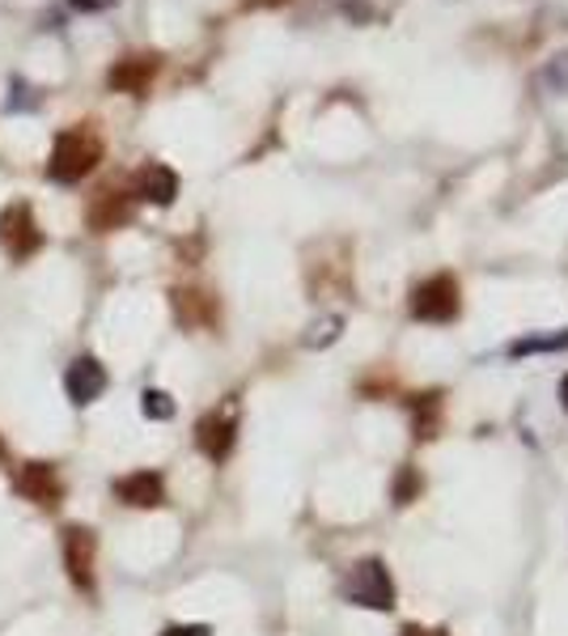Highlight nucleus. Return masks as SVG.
<instances>
[{
	"label": "nucleus",
	"instance_id": "0eeeda50",
	"mask_svg": "<svg viewBox=\"0 0 568 636\" xmlns=\"http://www.w3.org/2000/svg\"><path fill=\"white\" fill-rule=\"evenodd\" d=\"M234 438H238V420H234V412H213L200 420V429H195V442H200V450L208 454V459H225L229 450H234Z\"/></svg>",
	"mask_w": 568,
	"mask_h": 636
},
{
	"label": "nucleus",
	"instance_id": "423d86ee",
	"mask_svg": "<svg viewBox=\"0 0 568 636\" xmlns=\"http://www.w3.org/2000/svg\"><path fill=\"white\" fill-rule=\"evenodd\" d=\"M18 493L34 500V505H43V509H55L60 497H64V484H60L52 463H26L18 471Z\"/></svg>",
	"mask_w": 568,
	"mask_h": 636
},
{
	"label": "nucleus",
	"instance_id": "2eb2a0df",
	"mask_svg": "<svg viewBox=\"0 0 568 636\" xmlns=\"http://www.w3.org/2000/svg\"><path fill=\"white\" fill-rule=\"evenodd\" d=\"M0 459H4V442H0Z\"/></svg>",
	"mask_w": 568,
	"mask_h": 636
},
{
	"label": "nucleus",
	"instance_id": "9b49d317",
	"mask_svg": "<svg viewBox=\"0 0 568 636\" xmlns=\"http://www.w3.org/2000/svg\"><path fill=\"white\" fill-rule=\"evenodd\" d=\"M149 73H153V64H149V60H144V64H136V60H128V64H119V68H115V73H110V85H115V89H140V85L149 82Z\"/></svg>",
	"mask_w": 568,
	"mask_h": 636
},
{
	"label": "nucleus",
	"instance_id": "6e6552de",
	"mask_svg": "<svg viewBox=\"0 0 568 636\" xmlns=\"http://www.w3.org/2000/svg\"><path fill=\"white\" fill-rule=\"evenodd\" d=\"M115 497L124 500V505L153 509V505H162L165 500V484L158 471H132V475H124V479L115 484Z\"/></svg>",
	"mask_w": 568,
	"mask_h": 636
},
{
	"label": "nucleus",
	"instance_id": "39448f33",
	"mask_svg": "<svg viewBox=\"0 0 568 636\" xmlns=\"http://www.w3.org/2000/svg\"><path fill=\"white\" fill-rule=\"evenodd\" d=\"M94 560H98V539L85 526H64V569L82 590H94Z\"/></svg>",
	"mask_w": 568,
	"mask_h": 636
},
{
	"label": "nucleus",
	"instance_id": "f03ea898",
	"mask_svg": "<svg viewBox=\"0 0 568 636\" xmlns=\"http://www.w3.org/2000/svg\"><path fill=\"white\" fill-rule=\"evenodd\" d=\"M344 599L356 603V607H369V611L395 607V581L386 573V564H382V560H361V564H352V573L344 578Z\"/></svg>",
	"mask_w": 568,
	"mask_h": 636
},
{
	"label": "nucleus",
	"instance_id": "4468645a",
	"mask_svg": "<svg viewBox=\"0 0 568 636\" xmlns=\"http://www.w3.org/2000/svg\"><path fill=\"white\" fill-rule=\"evenodd\" d=\"M404 636H446V633H437V628H420V624H407Z\"/></svg>",
	"mask_w": 568,
	"mask_h": 636
},
{
	"label": "nucleus",
	"instance_id": "9d476101",
	"mask_svg": "<svg viewBox=\"0 0 568 636\" xmlns=\"http://www.w3.org/2000/svg\"><path fill=\"white\" fill-rule=\"evenodd\" d=\"M136 187H140L144 200H153V204H170L174 192H179V179H174V170L165 166H144L140 179H136Z\"/></svg>",
	"mask_w": 568,
	"mask_h": 636
},
{
	"label": "nucleus",
	"instance_id": "20e7f679",
	"mask_svg": "<svg viewBox=\"0 0 568 636\" xmlns=\"http://www.w3.org/2000/svg\"><path fill=\"white\" fill-rule=\"evenodd\" d=\"M0 247L9 259H30L34 250L43 247V234H39V222L26 204H9L0 213Z\"/></svg>",
	"mask_w": 568,
	"mask_h": 636
},
{
	"label": "nucleus",
	"instance_id": "7ed1b4c3",
	"mask_svg": "<svg viewBox=\"0 0 568 636\" xmlns=\"http://www.w3.org/2000/svg\"><path fill=\"white\" fill-rule=\"evenodd\" d=\"M411 319L420 323H450L459 319V280L454 277H429L411 289Z\"/></svg>",
	"mask_w": 568,
	"mask_h": 636
},
{
	"label": "nucleus",
	"instance_id": "ddd939ff",
	"mask_svg": "<svg viewBox=\"0 0 568 636\" xmlns=\"http://www.w3.org/2000/svg\"><path fill=\"white\" fill-rule=\"evenodd\" d=\"M165 636H208V628H200V624H187V628H170Z\"/></svg>",
	"mask_w": 568,
	"mask_h": 636
},
{
	"label": "nucleus",
	"instance_id": "f257e3e1",
	"mask_svg": "<svg viewBox=\"0 0 568 636\" xmlns=\"http://www.w3.org/2000/svg\"><path fill=\"white\" fill-rule=\"evenodd\" d=\"M98 162H103V137L89 123H82V128H68L64 137H55L52 166L47 170H52L55 183H77Z\"/></svg>",
	"mask_w": 568,
	"mask_h": 636
},
{
	"label": "nucleus",
	"instance_id": "f8f14e48",
	"mask_svg": "<svg viewBox=\"0 0 568 636\" xmlns=\"http://www.w3.org/2000/svg\"><path fill=\"white\" fill-rule=\"evenodd\" d=\"M144 412L158 416V420H162V416H170V412H174V408H170V399H165L162 390H149V395H144Z\"/></svg>",
	"mask_w": 568,
	"mask_h": 636
},
{
	"label": "nucleus",
	"instance_id": "1a4fd4ad",
	"mask_svg": "<svg viewBox=\"0 0 568 636\" xmlns=\"http://www.w3.org/2000/svg\"><path fill=\"white\" fill-rule=\"evenodd\" d=\"M103 387H107V374H103V365H98V360L82 357L77 365H68V395H73L77 403L98 399Z\"/></svg>",
	"mask_w": 568,
	"mask_h": 636
}]
</instances>
